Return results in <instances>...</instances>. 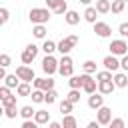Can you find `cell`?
Returning <instances> with one entry per match:
<instances>
[{"mask_svg":"<svg viewBox=\"0 0 128 128\" xmlns=\"http://www.w3.org/2000/svg\"><path fill=\"white\" fill-rule=\"evenodd\" d=\"M28 18L32 24H46L50 20V10L48 8H32L28 12Z\"/></svg>","mask_w":128,"mask_h":128,"instance_id":"obj_1","label":"cell"},{"mask_svg":"<svg viewBox=\"0 0 128 128\" xmlns=\"http://www.w3.org/2000/svg\"><path fill=\"white\" fill-rule=\"evenodd\" d=\"M78 44V36L76 34H70V36H66V38H62L60 42H58V52L64 56V54H70V50L74 48Z\"/></svg>","mask_w":128,"mask_h":128,"instance_id":"obj_2","label":"cell"},{"mask_svg":"<svg viewBox=\"0 0 128 128\" xmlns=\"http://www.w3.org/2000/svg\"><path fill=\"white\" fill-rule=\"evenodd\" d=\"M58 64H60V60H56L52 54H46L44 60H42V70H44L48 76H52L54 72H58Z\"/></svg>","mask_w":128,"mask_h":128,"instance_id":"obj_3","label":"cell"},{"mask_svg":"<svg viewBox=\"0 0 128 128\" xmlns=\"http://www.w3.org/2000/svg\"><path fill=\"white\" fill-rule=\"evenodd\" d=\"M74 62H72V58H70V54H64L62 58H60V64H58V72L62 74V76H72V72H74V66H72Z\"/></svg>","mask_w":128,"mask_h":128,"instance_id":"obj_4","label":"cell"},{"mask_svg":"<svg viewBox=\"0 0 128 128\" xmlns=\"http://www.w3.org/2000/svg\"><path fill=\"white\" fill-rule=\"evenodd\" d=\"M110 54L114 56H126L128 54V42L126 40H112L110 42Z\"/></svg>","mask_w":128,"mask_h":128,"instance_id":"obj_5","label":"cell"},{"mask_svg":"<svg viewBox=\"0 0 128 128\" xmlns=\"http://www.w3.org/2000/svg\"><path fill=\"white\" fill-rule=\"evenodd\" d=\"M16 76H18L22 82H34V80H36V76H34V70H32L28 64H22V66H18V68H16Z\"/></svg>","mask_w":128,"mask_h":128,"instance_id":"obj_6","label":"cell"},{"mask_svg":"<svg viewBox=\"0 0 128 128\" xmlns=\"http://www.w3.org/2000/svg\"><path fill=\"white\" fill-rule=\"evenodd\" d=\"M82 90L86 92V94H94L96 90H98V80H94L90 74H82Z\"/></svg>","mask_w":128,"mask_h":128,"instance_id":"obj_7","label":"cell"},{"mask_svg":"<svg viewBox=\"0 0 128 128\" xmlns=\"http://www.w3.org/2000/svg\"><path fill=\"white\" fill-rule=\"evenodd\" d=\"M96 120L100 122V126H108V124L112 122V110H110L108 106L98 108V110H96Z\"/></svg>","mask_w":128,"mask_h":128,"instance_id":"obj_8","label":"cell"},{"mask_svg":"<svg viewBox=\"0 0 128 128\" xmlns=\"http://www.w3.org/2000/svg\"><path fill=\"white\" fill-rule=\"evenodd\" d=\"M36 54H38V46L36 44H28L26 48H24V52H22V64H32L34 62V58H36Z\"/></svg>","mask_w":128,"mask_h":128,"instance_id":"obj_9","label":"cell"},{"mask_svg":"<svg viewBox=\"0 0 128 128\" xmlns=\"http://www.w3.org/2000/svg\"><path fill=\"white\" fill-rule=\"evenodd\" d=\"M0 102H2V108H8V106H14L16 104V96L10 94V88L8 86H2L0 88Z\"/></svg>","mask_w":128,"mask_h":128,"instance_id":"obj_10","label":"cell"},{"mask_svg":"<svg viewBox=\"0 0 128 128\" xmlns=\"http://www.w3.org/2000/svg\"><path fill=\"white\" fill-rule=\"evenodd\" d=\"M94 32H96V36H100V38L112 36V28H110V24H106V22H96V24H94Z\"/></svg>","mask_w":128,"mask_h":128,"instance_id":"obj_11","label":"cell"},{"mask_svg":"<svg viewBox=\"0 0 128 128\" xmlns=\"http://www.w3.org/2000/svg\"><path fill=\"white\" fill-rule=\"evenodd\" d=\"M102 64H104V68L110 70V72H118V68H120V60H118L114 54H108V56L102 60Z\"/></svg>","mask_w":128,"mask_h":128,"instance_id":"obj_12","label":"cell"},{"mask_svg":"<svg viewBox=\"0 0 128 128\" xmlns=\"http://www.w3.org/2000/svg\"><path fill=\"white\" fill-rule=\"evenodd\" d=\"M88 106H90L92 110H98V108H102V106H104V94H100V92H94V94H90V98H88Z\"/></svg>","mask_w":128,"mask_h":128,"instance_id":"obj_13","label":"cell"},{"mask_svg":"<svg viewBox=\"0 0 128 128\" xmlns=\"http://www.w3.org/2000/svg\"><path fill=\"white\" fill-rule=\"evenodd\" d=\"M34 88H38V90H52L54 88V80L48 76V78H36L34 80Z\"/></svg>","mask_w":128,"mask_h":128,"instance_id":"obj_14","label":"cell"},{"mask_svg":"<svg viewBox=\"0 0 128 128\" xmlns=\"http://www.w3.org/2000/svg\"><path fill=\"white\" fill-rule=\"evenodd\" d=\"M98 14H100V12L96 10V6H88V8L84 10V20L90 22V24H96V22H98V20H96Z\"/></svg>","mask_w":128,"mask_h":128,"instance_id":"obj_15","label":"cell"},{"mask_svg":"<svg viewBox=\"0 0 128 128\" xmlns=\"http://www.w3.org/2000/svg\"><path fill=\"white\" fill-rule=\"evenodd\" d=\"M114 88H116V84H114V80H106V82H98V92H100V94H112V92H114Z\"/></svg>","mask_w":128,"mask_h":128,"instance_id":"obj_16","label":"cell"},{"mask_svg":"<svg viewBox=\"0 0 128 128\" xmlns=\"http://www.w3.org/2000/svg\"><path fill=\"white\" fill-rule=\"evenodd\" d=\"M64 20H66V24H68V26H76V24L80 22V14H78V12H74V10H68V12L64 14Z\"/></svg>","mask_w":128,"mask_h":128,"instance_id":"obj_17","label":"cell"},{"mask_svg":"<svg viewBox=\"0 0 128 128\" xmlns=\"http://www.w3.org/2000/svg\"><path fill=\"white\" fill-rule=\"evenodd\" d=\"M114 84H116V88H126L128 86V76L124 72H116L114 74Z\"/></svg>","mask_w":128,"mask_h":128,"instance_id":"obj_18","label":"cell"},{"mask_svg":"<svg viewBox=\"0 0 128 128\" xmlns=\"http://www.w3.org/2000/svg\"><path fill=\"white\" fill-rule=\"evenodd\" d=\"M110 8H112V0H96V10L100 14L110 12Z\"/></svg>","mask_w":128,"mask_h":128,"instance_id":"obj_19","label":"cell"},{"mask_svg":"<svg viewBox=\"0 0 128 128\" xmlns=\"http://www.w3.org/2000/svg\"><path fill=\"white\" fill-rule=\"evenodd\" d=\"M34 120H36L38 124H46V122L50 120V112H48V110H36Z\"/></svg>","mask_w":128,"mask_h":128,"instance_id":"obj_20","label":"cell"},{"mask_svg":"<svg viewBox=\"0 0 128 128\" xmlns=\"http://www.w3.org/2000/svg\"><path fill=\"white\" fill-rule=\"evenodd\" d=\"M18 80H20V78H18L16 74H8V76L4 78V86H8V88H18V86H20Z\"/></svg>","mask_w":128,"mask_h":128,"instance_id":"obj_21","label":"cell"},{"mask_svg":"<svg viewBox=\"0 0 128 128\" xmlns=\"http://www.w3.org/2000/svg\"><path fill=\"white\" fill-rule=\"evenodd\" d=\"M62 128H78L76 118H74L72 114H66V116L62 118Z\"/></svg>","mask_w":128,"mask_h":128,"instance_id":"obj_22","label":"cell"},{"mask_svg":"<svg viewBox=\"0 0 128 128\" xmlns=\"http://www.w3.org/2000/svg\"><path fill=\"white\" fill-rule=\"evenodd\" d=\"M96 80L98 82H106V80H114V74L110 72V70H100V72H96Z\"/></svg>","mask_w":128,"mask_h":128,"instance_id":"obj_23","label":"cell"},{"mask_svg":"<svg viewBox=\"0 0 128 128\" xmlns=\"http://www.w3.org/2000/svg\"><path fill=\"white\" fill-rule=\"evenodd\" d=\"M34 114H36V110H34L32 106H22V108H20V116H22L24 120H32Z\"/></svg>","mask_w":128,"mask_h":128,"instance_id":"obj_24","label":"cell"},{"mask_svg":"<svg viewBox=\"0 0 128 128\" xmlns=\"http://www.w3.org/2000/svg\"><path fill=\"white\" fill-rule=\"evenodd\" d=\"M16 92H18V96H30L32 94V88H30L28 82H20V86L16 88Z\"/></svg>","mask_w":128,"mask_h":128,"instance_id":"obj_25","label":"cell"},{"mask_svg":"<svg viewBox=\"0 0 128 128\" xmlns=\"http://www.w3.org/2000/svg\"><path fill=\"white\" fill-rule=\"evenodd\" d=\"M72 108H74V104L68 100V98H64L62 102H60V112H62V116H66V114H70L72 112Z\"/></svg>","mask_w":128,"mask_h":128,"instance_id":"obj_26","label":"cell"},{"mask_svg":"<svg viewBox=\"0 0 128 128\" xmlns=\"http://www.w3.org/2000/svg\"><path fill=\"white\" fill-rule=\"evenodd\" d=\"M32 34H34V38H44L46 36V26L44 24H34Z\"/></svg>","mask_w":128,"mask_h":128,"instance_id":"obj_27","label":"cell"},{"mask_svg":"<svg viewBox=\"0 0 128 128\" xmlns=\"http://www.w3.org/2000/svg\"><path fill=\"white\" fill-rule=\"evenodd\" d=\"M68 86H70V88L80 90V88H82V74H80V76H74V74H72V76H70V80H68Z\"/></svg>","mask_w":128,"mask_h":128,"instance_id":"obj_28","label":"cell"},{"mask_svg":"<svg viewBox=\"0 0 128 128\" xmlns=\"http://www.w3.org/2000/svg\"><path fill=\"white\" fill-rule=\"evenodd\" d=\"M44 90H38V88H34L32 90V94H30V98H32V102H36V104H40V102H44Z\"/></svg>","mask_w":128,"mask_h":128,"instance_id":"obj_29","label":"cell"},{"mask_svg":"<svg viewBox=\"0 0 128 128\" xmlns=\"http://www.w3.org/2000/svg\"><path fill=\"white\" fill-rule=\"evenodd\" d=\"M56 98H58V92L52 88V90H46V94H44V102L50 106V104H54L56 102Z\"/></svg>","mask_w":128,"mask_h":128,"instance_id":"obj_30","label":"cell"},{"mask_svg":"<svg viewBox=\"0 0 128 128\" xmlns=\"http://www.w3.org/2000/svg\"><path fill=\"white\" fill-rule=\"evenodd\" d=\"M42 50H44L46 54H52L54 50H58V44H56V42H52V40H44V44H42Z\"/></svg>","mask_w":128,"mask_h":128,"instance_id":"obj_31","label":"cell"},{"mask_svg":"<svg viewBox=\"0 0 128 128\" xmlns=\"http://www.w3.org/2000/svg\"><path fill=\"white\" fill-rule=\"evenodd\" d=\"M124 8H126V2H124V0H112V8H110V10H112L114 14H120Z\"/></svg>","mask_w":128,"mask_h":128,"instance_id":"obj_32","label":"cell"},{"mask_svg":"<svg viewBox=\"0 0 128 128\" xmlns=\"http://www.w3.org/2000/svg\"><path fill=\"white\" fill-rule=\"evenodd\" d=\"M82 68H84L86 74H94V72H96V62H94V60H86V62L82 64Z\"/></svg>","mask_w":128,"mask_h":128,"instance_id":"obj_33","label":"cell"},{"mask_svg":"<svg viewBox=\"0 0 128 128\" xmlns=\"http://www.w3.org/2000/svg\"><path fill=\"white\" fill-rule=\"evenodd\" d=\"M72 104H76V102H80V90H76V88H70V92H68V96H66Z\"/></svg>","mask_w":128,"mask_h":128,"instance_id":"obj_34","label":"cell"},{"mask_svg":"<svg viewBox=\"0 0 128 128\" xmlns=\"http://www.w3.org/2000/svg\"><path fill=\"white\" fill-rule=\"evenodd\" d=\"M16 114H20V112H16V104L4 108V116H6V118H16Z\"/></svg>","mask_w":128,"mask_h":128,"instance_id":"obj_35","label":"cell"},{"mask_svg":"<svg viewBox=\"0 0 128 128\" xmlns=\"http://www.w3.org/2000/svg\"><path fill=\"white\" fill-rule=\"evenodd\" d=\"M108 128H124V120L122 118H112V122L108 124Z\"/></svg>","mask_w":128,"mask_h":128,"instance_id":"obj_36","label":"cell"},{"mask_svg":"<svg viewBox=\"0 0 128 128\" xmlns=\"http://www.w3.org/2000/svg\"><path fill=\"white\" fill-rule=\"evenodd\" d=\"M8 18H10L8 8H0V22H2V24H6V22H8Z\"/></svg>","mask_w":128,"mask_h":128,"instance_id":"obj_37","label":"cell"},{"mask_svg":"<svg viewBox=\"0 0 128 128\" xmlns=\"http://www.w3.org/2000/svg\"><path fill=\"white\" fill-rule=\"evenodd\" d=\"M118 34H120L122 38H126V36H128V22H122V24L118 26Z\"/></svg>","mask_w":128,"mask_h":128,"instance_id":"obj_38","label":"cell"},{"mask_svg":"<svg viewBox=\"0 0 128 128\" xmlns=\"http://www.w3.org/2000/svg\"><path fill=\"white\" fill-rule=\"evenodd\" d=\"M54 12H56V14H66V12H68V4H66V0H62L60 6H58Z\"/></svg>","mask_w":128,"mask_h":128,"instance_id":"obj_39","label":"cell"},{"mask_svg":"<svg viewBox=\"0 0 128 128\" xmlns=\"http://www.w3.org/2000/svg\"><path fill=\"white\" fill-rule=\"evenodd\" d=\"M44 2H46V6H48L50 10H56V8L60 6V2H62V0H44Z\"/></svg>","mask_w":128,"mask_h":128,"instance_id":"obj_40","label":"cell"},{"mask_svg":"<svg viewBox=\"0 0 128 128\" xmlns=\"http://www.w3.org/2000/svg\"><path fill=\"white\" fill-rule=\"evenodd\" d=\"M0 66H4V68L10 66V56H8V54H2V56H0Z\"/></svg>","mask_w":128,"mask_h":128,"instance_id":"obj_41","label":"cell"},{"mask_svg":"<svg viewBox=\"0 0 128 128\" xmlns=\"http://www.w3.org/2000/svg\"><path fill=\"white\" fill-rule=\"evenodd\" d=\"M22 128H38V122L36 120H24L22 122Z\"/></svg>","mask_w":128,"mask_h":128,"instance_id":"obj_42","label":"cell"},{"mask_svg":"<svg viewBox=\"0 0 128 128\" xmlns=\"http://www.w3.org/2000/svg\"><path fill=\"white\" fill-rule=\"evenodd\" d=\"M120 68L128 72V54H126V56H122V60H120Z\"/></svg>","mask_w":128,"mask_h":128,"instance_id":"obj_43","label":"cell"},{"mask_svg":"<svg viewBox=\"0 0 128 128\" xmlns=\"http://www.w3.org/2000/svg\"><path fill=\"white\" fill-rule=\"evenodd\" d=\"M86 128H100V122H98V120H94V122H88V124H86Z\"/></svg>","mask_w":128,"mask_h":128,"instance_id":"obj_44","label":"cell"},{"mask_svg":"<svg viewBox=\"0 0 128 128\" xmlns=\"http://www.w3.org/2000/svg\"><path fill=\"white\" fill-rule=\"evenodd\" d=\"M48 128H62V122H48Z\"/></svg>","mask_w":128,"mask_h":128,"instance_id":"obj_45","label":"cell"},{"mask_svg":"<svg viewBox=\"0 0 128 128\" xmlns=\"http://www.w3.org/2000/svg\"><path fill=\"white\" fill-rule=\"evenodd\" d=\"M78 2H80V4H86V6H88V4L92 2V0H78Z\"/></svg>","mask_w":128,"mask_h":128,"instance_id":"obj_46","label":"cell"},{"mask_svg":"<svg viewBox=\"0 0 128 128\" xmlns=\"http://www.w3.org/2000/svg\"><path fill=\"white\" fill-rule=\"evenodd\" d=\"M124 2H128V0H124Z\"/></svg>","mask_w":128,"mask_h":128,"instance_id":"obj_47","label":"cell"}]
</instances>
